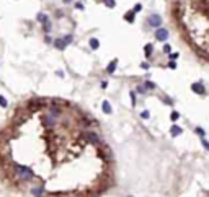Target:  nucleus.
I'll list each match as a JSON object with an SVG mask.
<instances>
[{"mask_svg":"<svg viewBox=\"0 0 209 197\" xmlns=\"http://www.w3.org/2000/svg\"><path fill=\"white\" fill-rule=\"evenodd\" d=\"M147 21H149V25H150L152 28H155V29H157V28H160V25H162V16L157 15V13H152V15L149 16Z\"/></svg>","mask_w":209,"mask_h":197,"instance_id":"1","label":"nucleus"},{"mask_svg":"<svg viewBox=\"0 0 209 197\" xmlns=\"http://www.w3.org/2000/svg\"><path fill=\"white\" fill-rule=\"evenodd\" d=\"M56 124H57V117H54L52 114H46L44 116V126L52 129V127H56Z\"/></svg>","mask_w":209,"mask_h":197,"instance_id":"2","label":"nucleus"},{"mask_svg":"<svg viewBox=\"0 0 209 197\" xmlns=\"http://www.w3.org/2000/svg\"><path fill=\"white\" fill-rule=\"evenodd\" d=\"M155 37H157L159 41H167V37H168V31H167L165 28H157Z\"/></svg>","mask_w":209,"mask_h":197,"instance_id":"3","label":"nucleus"},{"mask_svg":"<svg viewBox=\"0 0 209 197\" xmlns=\"http://www.w3.org/2000/svg\"><path fill=\"white\" fill-rule=\"evenodd\" d=\"M85 139H88L90 143H93V145H100V137L96 135L95 132H87L85 134Z\"/></svg>","mask_w":209,"mask_h":197,"instance_id":"4","label":"nucleus"},{"mask_svg":"<svg viewBox=\"0 0 209 197\" xmlns=\"http://www.w3.org/2000/svg\"><path fill=\"white\" fill-rule=\"evenodd\" d=\"M191 90H193L194 93H198V95H204V93H206L203 83H193V85H191Z\"/></svg>","mask_w":209,"mask_h":197,"instance_id":"5","label":"nucleus"},{"mask_svg":"<svg viewBox=\"0 0 209 197\" xmlns=\"http://www.w3.org/2000/svg\"><path fill=\"white\" fill-rule=\"evenodd\" d=\"M182 132H183V129H182V127H178V126H172V127H170V135H172V137H178Z\"/></svg>","mask_w":209,"mask_h":197,"instance_id":"6","label":"nucleus"},{"mask_svg":"<svg viewBox=\"0 0 209 197\" xmlns=\"http://www.w3.org/2000/svg\"><path fill=\"white\" fill-rule=\"evenodd\" d=\"M54 46H56V49H59V51H64L65 49V44H64V41H62L61 37L54 39Z\"/></svg>","mask_w":209,"mask_h":197,"instance_id":"7","label":"nucleus"},{"mask_svg":"<svg viewBox=\"0 0 209 197\" xmlns=\"http://www.w3.org/2000/svg\"><path fill=\"white\" fill-rule=\"evenodd\" d=\"M116 65H118V60H116V59H114V60H111V64L110 65H108V68H106V72H108V74H114V70H116Z\"/></svg>","mask_w":209,"mask_h":197,"instance_id":"8","label":"nucleus"},{"mask_svg":"<svg viewBox=\"0 0 209 197\" xmlns=\"http://www.w3.org/2000/svg\"><path fill=\"white\" fill-rule=\"evenodd\" d=\"M102 109H103V112L105 114H111V104H110V101H103V104H102Z\"/></svg>","mask_w":209,"mask_h":197,"instance_id":"9","label":"nucleus"},{"mask_svg":"<svg viewBox=\"0 0 209 197\" xmlns=\"http://www.w3.org/2000/svg\"><path fill=\"white\" fill-rule=\"evenodd\" d=\"M90 47H92V49H98V47H100V41L96 39V37H92V39H90Z\"/></svg>","mask_w":209,"mask_h":197,"instance_id":"10","label":"nucleus"},{"mask_svg":"<svg viewBox=\"0 0 209 197\" xmlns=\"http://www.w3.org/2000/svg\"><path fill=\"white\" fill-rule=\"evenodd\" d=\"M124 20L129 21V23H132V21H134V12H127L126 15H124Z\"/></svg>","mask_w":209,"mask_h":197,"instance_id":"11","label":"nucleus"},{"mask_svg":"<svg viewBox=\"0 0 209 197\" xmlns=\"http://www.w3.org/2000/svg\"><path fill=\"white\" fill-rule=\"evenodd\" d=\"M38 20H39V21L43 23V25L49 21V20H47V15H44V13H38Z\"/></svg>","mask_w":209,"mask_h":197,"instance_id":"12","label":"nucleus"},{"mask_svg":"<svg viewBox=\"0 0 209 197\" xmlns=\"http://www.w3.org/2000/svg\"><path fill=\"white\" fill-rule=\"evenodd\" d=\"M103 3L108 7V8H114V7H116V2H114V0H103Z\"/></svg>","mask_w":209,"mask_h":197,"instance_id":"13","label":"nucleus"},{"mask_svg":"<svg viewBox=\"0 0 209 197\" xmlns=\"http://www.w3.org/2000/svg\"><path fill=\"white\" fill-rule=\"evenodd\" d=\"M144 49H145V57H150V54H152V49H154V47H152V44H147V46H145Z\"/></svg>","mask_w":209,"mask_h":197,"instance_id":"14","label":"nucleus"},{"mask_svg":"<svg viewBox=\"0 0 209 197\" xmlns=\"http://www.w3.org/2000/svg\"><path fill=\"white\" fill-rule=\"evenodd\" d=\"M144 88H147V90H154V88H157V86H155V83H154V82H145V83H144Z\"/></svg>","mask_w":209,"mask_h":197,"instance_id":"15","label":"nucleus"},{"mask_svg":"<svg viewBox=\"0 0 209 197\" xmlns=\"http://www.w3.org/2000/svg\"><path fill=\"white\" fill-rule=\"evenodd\" d=\"M62 41H64V44H65V46H69V44L72 43V34H67L65 37H62Z\"/></svg>","mask_w":209,"mask_h":197,"instance_id":"16","label":"nucleus"},{"mask_svg":"<svg viewBox=\"0 0 209 197\" xmlns=\"http://www.w3.org/2000/svg\"><path fill=\"white\" fill-rule=\"evenodd\" d=\"M141 117L142 119H149V117H150V112H149L147 109H144V111L141 112Z\"/></svg>","mask_w":209,"mask_h":197,"instance_id":"17","label":"nucleus"},{"mask_svg":"<svg viewBox=\"0 0 209 197\" xmlns=\"http://www.w3.org/2000/svg\"><path fill=\"white\" fill-rule=\"evenodd\" d=\"M0 106H2V108H7V106H8V101H7L3 96H0Z\"/></svg>","mask_w":209,"mask_h":197,"instance_id":"18","label":"nucleus"},{"mask_svg":"<svg viewBox=\"0 0 209 197\" xmlns=\"http://www.w3.org/2000/svg\"><path fill=\"white\" fill-rule=\"evenodd\" d=\"M201 143H203V147H204V148H206V150L209 151V142H208L206 139H204V137H201Z\"/></svg>","mask_w":209,"mask_h":197,"instance_id":"19","label":"nucleus"},{"mask_svg":"<svg viewBox=\"0 0 209 197\" xmlns=\"http://www.w3.org/2000/svg\"><path fill=\"white\" fill-rule=\"evenodd\" d=\"M141 10H142V5H141V3H136L134 8H132V12H134V13H139Z\"/></svg>","mask_w":209,"mask_h":197,"instance_id":"20","label":"nucleus"},{"mask_svg":"<svg viewBox=\"0 0 209 197\" xmlns=\"http://www.w3.org/2000/svg\"><path fill=\"white\" fill-rule=\"evenodd\" d=\"M163 52L170 54V52H172V46H170V44H165V46H163Z\"/></svg>","mask_w":209,"mask_h":197,"instance_id":"21","label":"nucleus"},{"mask_svg":"<svg viewBox=\"0 0 209 197\" xmlns=\"http://www.w3.org/2000/svg\"><path fill=\"white\" fill-rule=\"evenodd\" d=\"M43 28H44V31H46V33H49V31H51V23H49V21H47V23H44V25H43Z\"/></svg>","mask_w":209,"mask_h":197,"instance_id":"22","label":"nucleus"},{"mask_svg":"<svg viewBox=\"0 0 209 197\" xmlns=\"http://www.w3.org/2000/svg\"><path fill=\"white\" fill-rule=\"evenodd\" d=\"M170 117H172V121H176V119H178V117H180V112L173 111V112H172V116H170Z\"/></svg>","mask_w":209,"mask_h":197,"instance_id":"23","label":"nucleus"},{"mask_svg":"<svg viewBox=\"0 0 209 197\" xmlns=\"http://www.w3.org/2000/svg\"><path fill=\"white\" fill-rule=\"evenodd\" d=\"M194 132H196V134H199L201 137H204V130L201 129V127H196V130H194Z\"/></svg>","mask_w":209,"mask_h":197,"instance_id":"24","label":"nucleus"},{"mask_svg":"<svg viewBox=\"0 0 209 197\" xmlns=\"http://www.w3.org/2000/svg\"><path fill=\"white\" fill-rule=\"evenodd\" d=\"M131 101L132 104H136V91H131Z\"/></svg>","mask_w":209,"mask_h":197,"instance_id":"25","label":"nucleus"},{"mask_svg":"<svg viewBox=\"0 0 209 197\" xmlns=\"http://www.w3.org/2000/svg\"><path fill=\"white\" fill-rule=\"evenodd\" d=\"M137 93H145V88H144V85L137 86Z\"/></svg>","mask_w":209,"mask_h":197,"instance_id":"26","label":"nucleus"},{"mask_svg":"<svg viewBox=\"0 0 209 197\" xmlns=\"http://www.w3.org/2000/svg\"><path fill=\"white\" fill-rule=\"evenodd\" d=\"M75 7H77L79 10H83V5H82V3H80V2H77V3H75Z\"/></svg>","mask_w":209,"mask_h":197,"instance_id":"27","label":"nucleus"},{"mask_svg":"<svg viewBox=\"0 0 209 197\" xmlns=\"http://www.w3.org/2000/svg\"><path fill=\"white\" fill-rule=\"evenodd\" d=\"M176 57H178V54H170V59H172V60H175Z\"/></svg>","mask_w":209,"mask_h":197,"instance_id":"28","label":"nucleus"},{"mask_svg":"<svg viewBox=\"0 0 209 197\" xmlns=\"http://www.w3.org/2000/svg\"><path fill=\"white\" fill-rule=\"evenodd\" d=\"M141 67H142V68H145V70H147V68H149V64H144V62H142V64H141Z\"/></svg>","mask_w":209,"mask_h":197,"instance_id":"29","label":"nucleus"},{"mask_svg":"<svg viewBox=\"0 0 209 197\" xmlns=\"http://www.w3.org/2000/svg\"><path fill=\"white\" fill-rule=\"evenodd\" d=\"M168 67H172V68H175V67H176V64H175V62H170V64H168Z\"/></svg>","mask_w":209,"mask_h":197,"instance_id":"30","label":"nucleus"},{"mask_svg":"<svg viewBox=\"0 0 209 197\" xmlns=\"http://www.w3.org/2000/svg\"><path fill=\"white\" fill-rule=\"evenodd\" d=\"M72 2V0H64V3H70Z\"/></svg>","mask_w":209,"mask_h":197,"instance_id":"31","label":"nucleus"}]
</instances>
